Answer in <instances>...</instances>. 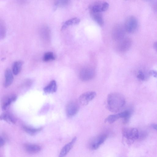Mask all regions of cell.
Instances as JSON below:
<instances>
[{
    "instance_id": "obj_1",
    "label": "cell",
    "mask_w": 157,
    "mask_h": 157,
    "mask_svg": "<svg viewBox=\"0 0 157 157\" xmlns=\"http://www.w3.org/2000/svg\"><path fill=\"white\" fill-rule=\"evenodd\" d=\"M125 103V98L120 93L113 92L107 96L106 106L108 110L111 112H118L122 109Z\"/></svg>"
},
{
    "instance_id": "obj_2",
    "label": "cell",
    "mask_w": 157,
    "mask_h": 157,
    "mask_svg": "<svg viewBox=\"0 0 157 157\" xmlns=\"http://www.w3.org/2000/svg\"><path fill=\"white\" fill-rule=\"evenodd\" d=\"M122 134L124 140L128 145L139 138V131L135 128H124L122 129Z\"/></svg>"
},
{
    "instance_id": "obj_3",
    "label": "cell",
    "mask_w": 157,
    "mask_h": 157,
    "mask_svg": "<svg viewBox=\"0 0 157 157\" xmlns=\"http://www.w3.org/2000/svg\"><path fill=\"white\" fill-rule=\"evenodd\" d=\"M107 136L105 134L98 135L92 138L89 142L88 147L91 150L98 149L106 140Z\"/></svg>"
},
{
    "instance_id": "obj_4",
    "label": "cell",
    "mask_w": 157,
    "mask_h": 157,
    "mask_svg": "<svg viewBox=\"0 0 157 157\" xmlns=\"http://www.w3.org/2000/svg\"><path fill=\"white\" fill-rule=\"evenodd\" d=\"M95 74V71L93 68L90 67H86L80 70L79 76L81 80L86 82L93 79Z\"/></svg>"
},
{
    "instance_id": "obj_5",
    "label": "cell",
    "mask_w": 157,
    "mask_h": 157,
    "mask_svg": "<svg viewBox=\"0 0 157 157\" xmlns=\"http://www.w3.org/2000/svg\"><path fill=\"white\" fill-rule=\"evenodd\" d=\"M130 112L128 110H125L120 113L112 114L108 116L105 120V122L112 124L121 118L124 119V122H127L130 117Z\"/></svg>"
},
{
    "instance_id": "obj_6",
    "label": "cell",
    "mask_w": 157,
    "mask_h": 157,
    "mask_svg": "<svg viewBox=\"0 0 157 157\" xmlns=\"http://www.w3.org/2000/svg\"><path fill=\"white\" fill-rule=\"evenodd\" d=\"M138 21L133 16H130L126 19L124 25L126 31L129 33H133L136 30L138 27Z\"/></svg>"
},
{
    "instance_id": "obj_7",
    "label": "cell",
    "mask_w": 157,
    "mask_h": 157,
    "mask_svg": "<svg viewBox=\"0 0 157 157\" xmlns=\"http://www.w3.org/2000/svg\"><path fill=\"white\" fill-rule=\"evenodd\" d=\"M125 30L124 27L120 25H116L113 28L112 33L113 40L118 41L124 37Z\"/></svg>"
},
{
    "instance_id": "obj_8",
    "label": "cell",
    "mask_w": 157,
    "mask_h": 157,
    "mask_svg": "<svg viewBox=\"0 0 157 157\" xmlns=\"http://www.w3.org/2000/svg\"><path fill=\"white\" fill-rule=\"evenodd\" d=\"M96 95V93L94 91L85 92L81 94L78 98V102L81 105H86L94 99Z\"/></svg>"
},
{
    "instance_id": "obj_9",
    "label": "cell",
    "mask_w": 157,
    "mask_h": 157,
    "mask_svg": "<svg viewBox=\"0 0 157 157\" xmlns=\"http://www.w3.org/2000/svg\"><path fill=\"white\" fill-rule=\"evenodd\" d=\"M117 42V48L118 51L121 52L128 50L132 44V39L128 37H124Z\"/></svg>"
},
{
    "instance_id": "obj_10",
    "label": "cell",
    "mask_w": 157,
    "mask_h": 157,
    "mask_svg": "<svg viewBox=\"0 0 157 157\" xmlns=\"http://www.w3.org/2000/svg\"><path fill=\"white\" fill-rule=\"evenodd\" d=\"M79 109L78 103L75 101H70L67 105L66 112L67 116L71 117L75 115Z\"/></svg>"
},
{
    "instance_id": "obj_11",
    "label": "cell",
    "mask_w": 157,
    "mask_h": 157,
    "mask_svg": "<svg viewBox=\"0 0 157 157\" xmlns=\"http://www.w3.org/2000/svg\"><path fill=\"white\" fill-rule=\"evenodd\" d=\"M77 140V137H74L71 140L65 145L61 149L59 156L63 157L65 156L70 151L74 145Z\"/></svg>"
},
{
    "instance_id": "obj_12",
    "label": "cell",
    "mask_w": 157,
    "mask_h": 157,
    "mask_svg": "<svg viewBox=\"0 0 157 157\" xmlns=\"http://www.w3.org/2000/svg\"><path fill=\"white\" fill-rule=\"evenodd\" d=\"M17 97L15 94H12L5 97L2 101V108L5 110L12 103L16 100Z\"/></svg>"
},
{
    "instance_id": "obj_13",
    "label": "cell",
    "mask_w": 157,
    "mask_h": 157,
    "mask_svg": "<svg viewBox=\"0 0 157 157\" xmlns=\"http://www.w3.org/2000/svg\"><path fill=\"white\" fill-rule=\"evenodd\" d=\"M5 78L3 86L5 87H7L12 84L13 80V76L10 69H7L5 71Z\"/></svg>"
},
{
    "instance_id": "obj_14",
    "label": "cell",
    "mask_w": 157,
    "mask_h": 157,
    "mask_svg": "<svg viewBox=\"0 0 157 157\" xmlns=\"http://www.w3.org/2000/svg\"><path fill=\"white\" fill-rule=\"evenodd\" d=\"M25 150L30 153H36L39 152L41 150V147L36 144H27L24 146Z\"/></svg>"
},
{
    "instance_id": "obj_15",
    "label": "cell",
    "mask_w": 157,
    "mask_h": 157,
    "mask_svg": "<svg viewBox=\"0 0 157 157\" xmlns=\"http://www.w3.org/2000/svg\"><path fill=\"white\" fill-rule=\"evenodd\" d=\"M57 89V85L55 80L51 81L50 83L44 88V92L46 94H51L55 92Z\"/></svg>"
},
{
    "instance_id": "obj_16",
    "label": "cell",
    "mask_w": 157,
    "mask_h": 157,
    "mask_svg": "<svg viewBox=\"0 0 157 157\" xmlns=\"http://www.w3.org/2000/svg\"><path fill=\"white\" fill-rule=\"evenodd\" d=\"M90 15L94 20L101 27L104 25V21L101 12L90 11Z\"/></svg>"
},
{
    "instance_id": "obj_17",
    "label": "cell",
    "mask_w": 157,
    "mask_h": 157,
    "mask_svg": "<svg viewBox=\"0 0 157 157\" xmlns=\"http://www.w3.org/2000/svg\"><path fill=\"white\" fill-rule=\"evenodd\" d=\"M80 22V19L77 17L69 19L66 21L63 25L61 28V30H65L70 25L78 24Z\"/></svg>"
},
{
    "instance_id": "obj_18",
    "label": "cell",
    "mask_w": 157,
    "mask_h": 157,
    "mask_svg": "<svg viewBox=\"0 0 157 157\" xmlns=\"http://www.w3.org/2000/svg\"><path fill=\"white\" fill-rule=\"evenodd\" d=\"M24 130L30 135H34L40 131L42 128H35L27 126H24L23 127Z\"/></svg>"
},
{
    "instance_id": "obj_19",
    "label": "cell",
    "mask_w": 157,
    "mask_h": 157,
    "mask_svg": "<svg viewBox=\"0 0 157 157\" xmlns=\"http://www.w3.org/2000/svg\"><path fill=\"white\" fill-rule=\"evenodd\" d=\"M0 119L10 124H14L15 123V120L13 117L8 113H2L0 116Z\"/></svg>"
},
{
    "instance_id": "obj_20",
    "label": "cell",
    "mask_w": 157,
    "mask_h": 157,
    "mask_svg": "<svg viewBox=\"0 0 157 157\" xmlns=\"http://www.w3.org/2000/svg\"><path fill=\"white\" fill-rule=\"evenodd\" d=\"M23 63L21 61L15 62L12 66V72L15 75H18L20 72Z\"/></svg>"
},
{
    "instance_id": "obj_21",
    "label": "cell",
    "mask_w": 157,
    "mask_h": 157,
    "mask_svg": "<svg viewBox=\"0 0 157 157\" xmlns=\"http://www.w3.org/2000/svg\"><path fill=\"white\" fill-rule=\"evenodd\" d=\"M103 2H95L89 7L90 11L93 12H101Z\"/></svg>"
},
{
    "instance_id": "obj_22",
    "label": "cell",
    "mask_w": 157,
    "mask_h": 157,
    "mask_svg": "<svg viewBox=\"0 0 157 157\" xmlns=\"http://www.w3.org/2000/svg\"><path fill=\"white\" fill-rule=\"evenodd\" d=\"M55 58L53 52H48L44 54L43 57V60L44 62H48L54 60Z\"/></svg>"
},
{
    "instance_id": "obj_23",
    "label": "cell",
    "mask_w": 157,
    "mask_h": 157,
    "mask_svg": "<svg viewBox=\"0 0 157 157\" xmlns=\"http://www.w3.org/2000/svg\"><path fill=\"white\" fill-rule=\"evenodd\" d=\"M70 0H55L54 4L57 7L64 6L68 4Z\"/></svg>"
},
{
    "instance_id": "obj_24",
    "label": "cell",
    "mask_w": 157,
    "mask_h": 157,
    "mask_svg": "<svg viewBox=\"0 0 157 157\" xmlns=\"http://www.w3.org/2000/svg\"><path fill=\"white\" fill-rule=\"evenodd\" d=\"M0 38H4L6 34V27L5 24L3 21H0Z\"/></svg>"
},
{
    "instance_id": "obj_25",
    "label": "cell",
    "mask_w": 157,
    "mask_h": 157,
    "mask_svg": "<svg viewBox=\"0 0 157 157\" xmlns=\"http://www.w3.org/2000/svg\"><path fill=\"white\" fill-rule=\"evenodd\" d=\"M109 7V4L106 2H103L101 9L102 12L105 11L107 10Z\"/></svg>"
},
{
    "instance_id": "obj_26",
    "label": "cell",
    "mask_w": 157,
    "mask_h": 157,
    "mask_svg": "<svg viewBox=\"0 0 157 157\" xmlns=\"http://www.w3.org/2000/svg\"><path fill=\"white\" fill-rule=\"evenodd\" d=\"M137 78L139 79L143 80L145 79V76L142 71H140L137 76Z\"/></svg>"
},
{
    "instance_id": "obj_27",
    "label": "cell",
    "mask_w": 157,
    "mask_h": 157,
    "mask_svg": "<svg viewBox=\"0 0 157 157\" xmlns=\"http://www.w3.org/2000/svg\"><path fill=\"white\" fill-rule=\"evenodd\" d=\"M150 75L156 78L157 79V71L154 70H151L149 72Z\"/></svg>"
},
{
    "instance_id": "obj_28",
    "label": "cell",
    "mask_w": 157,
    "mask_h": 157,
    "mask_svg": "<svg viewBox=\"0 0 157 157\" xmlns=\"http://www.w3.org/2000/svg\"><path fill=\"white\" fill-rule=\"evenodd\" d=\"M5 144V140L2 137H0V147L3 146Z\"/></svg>"
},
{
    "instance_id": "obj_29",
    "label": "cell",
    "mask_w": 157,
    "mask_h": 157,
    "mask_svg": "<svg viewBox=\"0 0 157 157\" xmlns=\"http://www.w3.org/2000/svg\"><path fill=\"white\" fill-rule=\"evenodd\" d=\"M153 47L155 50L157 52V41L154 43Z\"/></svg>"
},
{
    "instance_id": "obj_30",
    "label": "cell",
    "mask_w": 157,
    "mask_h": 157,
    "mask_svg": "<svg viewBox=\"0 0 157 157\" xmlns=\"http://www.w3.org/2000/svg\"><path fill=\"white\" fill-rule=\"evenodd\" d=\"M152 127L157 131V124H154L152 125Z\"/></svg>"
},
{
    "instance_id": "obj_31",
    "label": "cell",
    "mask_w": 157,
    "mask_h": 157,
    "mask_svg": "<svg viewBox=\"0 0 157 157\" xmlns=\"http://www.w3.org/2000/svg\"></svg>"
}]
</instances>
